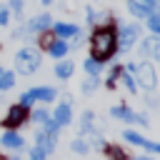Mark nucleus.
Returning a JSON list of instances; mask_svg holds the SVG:
<instances>
[{"mask_svg": "<svg viewBox=\"0 0 160 160\" xmlns=\"http://www.w3.org/2000/svg\"><path fill=\"white\" fill-rule=\"evenodd\" d=\"M118 30L115 28H98L95 32H92V38H90V58L92 60H98V62H105V60H110L112 55H115V50H118V35H115Z\"/></svg>", "mask_w": 160, "mask_h": 160, "instance_id": "1", "label": "nucleus"}, {"mask_svg": "<svg viewBox=\"0 0 160 160\" xmlns=\"http://www.w3.org/2000/svg\"><path fill=\"white\" fill-rule=\"evenodd\" d=\"M40 52H38V48H20L18 52H15V70L18 72H22V75H32V72H38V68H40Z\"/></svg>", "mask_w": 160, "mask_h": 160, "instance_id": "2", "label": "nucleus"}, {"mask_svg": "<svg viewBox=\"0 0 160 160\" xmlns=\"http://www.w3.org/2000/svg\"><path fill=\"white\" fill-rule=\"evenodd\" d=\"M55 98H58V90L42 85V88H30V90H25V92L20 95V102H18V105H22V108L30 110V105H32L35 100H40V102H50V100H55Z\"/></svg>", "mask_w": 160, "mask_h": 160, "instance_id": "3", "label": "nucleus"}, {"mask_svg": "<svg viewBox=\"0 0 160 160\" xmlns=\"http://www.w3.org/2000/svg\"><path fill=\"white\" fill-rule=\"evenodd\" d=\"M135 82H138V88H142V90H155V85H158V72H155V68H152V62H140L138 65V70H135Z\"/></svg>", "mask_w": 160, "mask_h": 160, "instance_id": "4", "label": "nucleus"}, {"mask_svg": "<svg viewBox=\"0 0 160 160\" xmlns=\"http://www.w3.org/2000/svg\"><path fill=\"white\" fill-rule=\"evenodd\" d=\"M115 35H118V50H120V52H128V50L140 40V25H135V22L122 25L120 32H115Z\"/></svg>", "mask_w": 160, "mask_h": 160, "instance_id": "5", "label": "nucleus"}, {"mask_svg": "<svg viewBox=\"0 0 160 160\" xmlns=\"http://www.w3.org/2000/svg\"><path fill=\"white\" fill-rule=\"evenodd\" d=\"M28 118H30V110H28V108H22V105H10L8 112H5L2 128H5V130H15V128H20Z\"/></svg>", "mask_w": 160, "mask_h": 160, "instance_id": "6", "label": "nucleus"}, {"mask_svg": "<svg viewBox=\"0 0 160 160\" xmlns=\"http://www.w3.org/2000/svg\"><path fill=\"white\" fill-rule=\"evenodd\" d=\"M110 115H112V118H118V120H122V122H140L142 128H148V125H150V120H148L145 115L132 112L128 105H115V108H110Z\"/></svg>", "mask_w": 160, "mask_h": 160, "instance_id": "7", "label": "nucleus"}, {"mask_svg": "<svg viewBox=\"0 0 160 160\" xmlns=\"http://www.w3.org/2000/svg\"><path fill=\"white\" fill-rule=\"evenodd\" d=\"M50 28H52V18H50V12L35 15L32 20L25 22V30H28V32H45V30H50Z\"/></svg>", "mask_w": 160, "mask_h": 160, "instance_id": "8", "label": "nucleus"}, {"mask_svg": "<svg viewBox=\"0 0 160 160\" xmlns=\"http://www.w3.org/2000/svg\"><path fill=\"white\" fill-rule=\"evenodd\" d=\"M78 32H80V28H78V25H72V22H52V35H55V38H60V40L75 38Z\"/></svg>", "mask_w": 160, "mask_h": 160, "instance_id": "9", "label": "nucleus"}, {"mask_svg": "<svg viewBox=\"0 0 160 160\" xmlns=\"http://www.w3.org/2000/svg\"><path fill=\"white\" fill-rule=\"evenodd\" d=\"M52 120L60 125V128H65V125H70V120H72V108H70V102H60L58 108H55V112H52Z\"/></svg>", "mask_w": 160, "mask_h": 160, "instance_id": "10", "label": "nucleus"}, {"mask_svg": "<svg viewBox=\"0 0 160 160\" xmlns=\"http://www.w3.org/2000/svg\"><path fill=\"white\" fill-rule=\"evenodd\" d=\"M0 145H2V148H10V150H20V148L25 145V140H22V135H18L15 130H5L2 138H0Z\"/></svg>", "mask_w": 160, "mask_h": 160, "instance_id": "11", "label": "nucleus"}, {"mask_svg": "<svg viewBox=\"0 0 160 160\" xmlns=\"http://www.w3.org/2000/svg\"><path fill=\"white\" fill-rule=\"evenodd\" d=\"M55 140H58V138H55V135H48L45 130H38V132H35V148L45 150L48 155L55 150Z\"/></svg>", "mask_w": 160, "mask_h": 160, "instance_id": "12", "label": "nucleus"}, {"mask_svg": "<svg viewBox=\"0 0 160 160\" xmlns=\"http://www.w3.org/2000/svg\"><path fill=\"white\" fill-rule=\"evenodd\" d=\"M128 10H130V15H135L138 20H148V18L152 15V8L142 5L140 0H128Z\"/></svg>", "mask_w": 160, "mask_h": 160, "instance_id": "13", "label": "nucleus"}, {"mask_svg": "<svg viewBox=\"0 0 160 160\" xmlns=\"http://www.w3.org/2000/svg\"><path fill=\"white\" fill-rule=\"evenodd\" d=\"M68 50H70L68 40H60V38H55V40L48 45V52H50V58H55V60H62V58L68 55Z\"/></svg>", "mask_w": 160, "mask_h": 160, "instance_id": "14", "label": "nucleus"}, {"mask_svg": "<svg viewBox=\"0 0 160 160\" xmlns=\"http://www.w3.org/2000/svg\"><path fill=\"white\" fill-rule=\"evenodd\" d=\"M72 72H75L72 60H58V62H55V78H60V80H70Z\"/></svg>", "mask_w": 160, "mask_h": 160, "instance_id": "15", "label": "nucleus"}, {"mask_svg": "<svg viewBox=\"0 0 160 160\" xmlns=\"http://www.w3.org/2000/svg\"><path fill=\"white\" fill-rule=\"evenodd\" d=\"M92 120H95V115H92L90 110H85V112L80 115V135H88V132L92 130Z\"/></svg>", "mask_w": 160, "mask_h": 160, "instance_id": "16", "label": "nucleus"}, {"mask_svg": "<svg viewBox=\"0 0 160 160\" xmlns=\"http://www.w3.org/2000/svg\"><path fill=\"white\" fill-rule=\"evenodd\" d=\"M82 68H85V72H88V75L98 78V75H100V70H102V62H98V60H92V58H85Z\"/></svg>", "mask_w": 160, "mask_h": 160, "instance_id": "17", "label": "nucleus"}, {"mask_svg": "<svg viewBox=\"0 0 160 160\" xmlns=\"http://www.w3.org/2000/svg\"><path fill=\"white\" fill-rule=\"evenodd\" d=\"M15 85V70H2L0 72V90H10Z\"/></svg>", "mask_w": 160, "mask_h": 160, "instance_id": "18", "label": "nucleus"}, {"mask_svg": "<svg viewBox=\"0 0 160 160\" xmlns=\"http://www.w3.org/2000/svg\"><path fill=\"white\" fill-rule=\"evenodd\" d=\"M105 155H108L110 160H130V158L125 155V150L118 148V145H105Z\"/></svg>", "mask_w": 160, "mask_h": 160, "instance_id": "19", "label": "nucleus"}, {"mask_svg": "<svg viewBox=\"0 0 160 160\" xmlns=\"http://www.w3.org/2000/svg\"><path fill=\"white\" fill-rule=\"evenodd\" d=\"M120 80H122V85H125L130 92H138V82H135V78H132L130 72H125V70H122V72H120Z\"/></svg>", "mask_w": 160, "mask_h": 160, "instance_id": "20", "label": "nucleus"}, {"mask_svg": "<svg viewBox=\"0 0 160 160\" xmlns=\"http://www.w3.org/2000/svg\"><path fill=\"white\" fill-rule=\"evenodd\" d=\"M70 150H72V152H80V155H82V152H88L90 148H88V142H85V138L80 135V138H75V140L70 142Z\"/></svg>", "mask_w": 160, "mask_h": 160, "instance_id": "21", "label": "nucleus"}, {"mask_svg": "<svg viewBox=\"0 0 160 160\" xmlns=\"http://www.w3.org/2000/svg\"><path fill=\"white\" fill-rule=\"evenodd\" d=\"M122 138H125L128 142H132V145H140V142L145 140V138H142L140 132H135V130H125V132H122Z\"/></svg>", "mask_w": 160, "mask_h": 160, "instance_id": "22", "label": "nucleus"}, {"mask_svg": "<svg viewBox=\"0 0 160 160\" xmlns=\"http://www.w3.org/2000/svg\"><path fill=\"white\" fill-rule=\"evenodd\" d=\"M148 28H150L155 35H160V12H152V15L148 18Z\"/></svg>", "mask_w": 160, "mask_h": 160, "instance_id": "23", "label": "nucleus"}, {"mask_svg": "<svg viewBox=\"0 0 160 160\" xmlns=\"http://www.w3.org/2000/svg\"><path fill=\"white\" fill-rule=\"evenodd\" d=\"M98 85H100V80H98V78H92V75H88V80L82 82V92L88 95V92H92V90H95Z\"/></svg>", "mask_w": 160, "mask_h": 160, "instance_id": "24", "label": "nucleus"}, {"mask_svg": "<svg viewBox=\"0 0 160 160\" xmlns=\"http://www.w3.org/2000/svg\"><path fill=\"white\" fill-rule=\"evenodd\" d=\"M150 52H152V38L140 40V55H142V58H150Z\"/></svg>", "mask_w": 160, "mask_h": 160, "instance_id": "25", "label": "nucleus"}, {"mask_svg": "<svg viewBox=\"0 0 160 160\" xmlns=\"http://www.w3.org/2000/svg\"><path fill=\"white\" fill-rule=\"evenodd\" d=\"M30 118H32V122H45L50 115H48V110H42V108H38V110H32L30 112Z\"/></svg>", "mask_w": 160, "mask_h": 160, "instance_id": "26", "label": "nucleus"}, {"mask_svg": "<svg viewBox=\"0 0 160 160\" xmlns=\"http://www.w3.org/2000/svg\"><path fill=\"white\" fill-rule=\"evenodd\" d=\"M10 15H12V12L8 10V5H0V25H2V28L10 25Z\"/></svg>", "mask_w": 160, "mask_h": 160, "instance_id": "27", "label": "nucleus"}, {"mask_svg": "<svg viewBox=\"0 0 160 160\" xmlns=\"http://www.w3.org/2000/svg\"><path fill=\"white\" fill-rule=\"evenodd\" d=\"M45 158H48V152H45V150L35 148V145L30 148V155H28V160H45Z\"/></svg>", "mask_w": 160, "mask_h": 160, "instance_id": "28", "label": "nucleus"}, {"mask_svg": "<svg viewBox=\"0 0 160 160\" xmlns=\"http://www.w3.org/2000/svg\"><path fill=\"white\" fill-rule=\"evenodd\" d=\"M8 10L20 18V12H22V0H10V2H8Z\"/></svg>", "mask_w": 160, "mask_h": 160, "instance_id": "29", "label": "nucleus"}, {"mask_svg": "<svg viewBox=\"0 0 160 160\" xmlns=\"http://www.w3.org/2000/svg\"><path fill=\"white\" fill-rule=\"evenodd\" d=\"M52 40H55V35H52V32H48V30H45V32H40V48H45V50H48V45H50Z\"/></svg>", "mask_w": 160, "mask_h": 160, "instance_id": "30", "label": "nucleus"}, {"mask_svg": "<svg viewBox=\"0 0 160 160\" xmlns=\"http://www.w3.org/2000/svg\"><path fill=\"white\" fill-rule=\"evenodd\" d=\"M140 148H148L150 152H158V155H160V142H150V140H142V142H140Z\"/></svg>", "mask_w": 160, "mask_h": 160, "instance_id": "31", "label": "nucleus"}, {"mask_svg": "<svg viewBox=\"0 0 160 160\" xmlns=\"http://www.w3.org/2000/svg\"><path fill=\"white\" fill-rule=\"evenodd\" d=\"M150 58L160 60V38H152V52H150Z\"/></svg>", "mask_w": 160, "mask_h": 160, "instance_id": "32", "label": "nucleus"}, {"mask_svg": "<svg viewBox=\"0 0 160 160\" xmlns=\"http://www.w3.org/2000/svg\"><path fill=\"white\" fill-rule=\"evenodd\" d=\"M25 32H28V30H25V28H18V30H15V32H12V38H15V40H18V38H22V35H25Z\"/></svg>", "mask_w": 160, "mask_h": 160, "instance_id": "33", "label": "nucleus"}, {"mask_svg": "<svg viewBox=\"0 0 160 160\" xmlns=\"http://www.w3.org/2000/svg\"><path fill=\"white\" fill-rule=\"evenodd\" d=\"M140 2H142V5H148V8H155V5H158V0H140Z\"/></svg>", "mask_w": 160, "mask_h": 160, "instance_id": "34", "label": "nucleus"}, {"mask_svg": "<svg viewBox=\"0 0 160 160\" xmlns=\"http://www.w3.org/2000/svg\"><path fill=\"white\" fill-rule=\"evenodd\" d=\"M132 160H152L150 155H140V158H132Z\"/></svg>", "mask_w": 160, "mask_h": 160, "instance_id": "35", "label": "nucleus"}, {"mask_svg": "<svg viewBox=\"0 0 160 160\" xmlns=\"http://www.w3.org/2000/svg\"><path fill=\"white\" fill-rule=\"evenodd\" d=\"M40 2H42V5H50V2H52V0H40Z\"/></svg>", "mask_w": 160, "mask_h": 160, "instance_id": "36", "label": "nucleus"}, {"mask_svg": "<svg viewBox=\"0 0 160 160\" xmlns=\"http://www.w3.org/2000/svg\"><path fill=\"white\" fill-rule=\"evenodd\" d=\"M5 160H20V158H15V155H12V158H5Z\"/></svg>", "mask_w": 160, "mask_h": 160, "instance_id": "37", "label": "nucleus"}, {"mask_svg": "<svg viewBox=\"0 0 160 160\" xmlns=\"http://www.w3.org/2000/svg\"><path fill=\"white\" fill-rule=\"evenodd\" d=\"M0 160H5V158H2V155H0Z\"/></svg>", "mask_w": 160, "mask_h": 160, "instance_id": "38", "label": "nucleus"}, {"mask_svg": "<svg viewBox=\"0 0 160 160\" xmlns=\"http://www.w3.org/2000/svg\"><path fill=\"white\" fill-rule=\"evenodd\" d=\"M0 72H2V68H0Z\"/></svg>", "mask_w": 160, "mask_h": 160, "instance_id": "39", "label": "nucleus"}]
</instances>
